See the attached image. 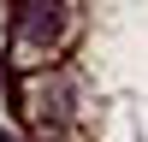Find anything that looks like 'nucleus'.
<instances>
[{
	"label": "nucleus",
	"instance_id": "2",
	"mask_svg": "<svg viewBox=\"0 0 148 142\" xmlns=\"http://www.w3.org/2000/svg\"><path fill=\"white\" fill-rule=\"evenodd\" d=\"M0 142H12V130H0Z\"/></svg>",
	"mask_w": 148,
	"mask_h": 142
},
{
	"label": "nucleus",
	"instance_id": "1",
	"mask_svg": "<svg viewBox=\"0 0 148 142\" xmlns=\"http://www.w3.org/2000/svg\"><path fill=\"white\" fill-rule=\"evenodd\" d=\"M59 24H65V0H24L18 6V36L30 47H47L59 36Z\"/></svg>",
	"mask_w": 148,
	"mask_h": 142
}]
</instances>
